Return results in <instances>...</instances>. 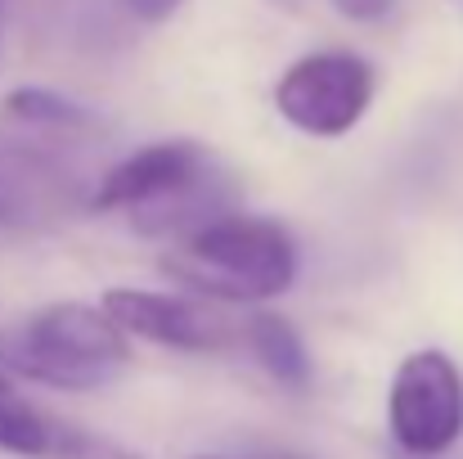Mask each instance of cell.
<instances>
[{
    "mask_svg": "<svg viewBox=\"0 0 463 459\" xmlns=\"http://www.w3.org/2000/svg\"><path fill=\"white\" fill-rule=\"evenodd\" d=\"M333 5L351 23H378V18H387L396 9V0H333Z\"/></svg>",
    "mask_w": 463,
    "mask_h": 459,
    "instance_id": "30bf717a",
    "label": "cell"
},
{
    "mask_svg": "<svg viewBox=\"0 0 463 459\" xmlns=\"http://www.w3.org/2000/svg\"><path fill=\"white\" fill-rule=\"evenodd\" d=\"M243 351L257 356V365L288 392H307L310 383V356L302 333L284 320V315H270V311H257L248 315L243 324Z\"/></svg>",
    "mask_w": 463,
    "mask_h": 459,
    "instance_id": "52a82bcc",
    "label": "cell"
},
{
    "mask_svg": "<svg viewBox=\"0 0 463 459\" xmlns=\"http://www.w3.org/2000/svg\"><path fill=\"white\" fill-rule=\"evenodd\" d=\"M77 446V433L68 424H54L41 406L0 392V451L18 459H68Z\"/></svg>",
    "mask_w": 463,
    "mask_h": 459,
    "instance_id": "ba28073f",
    "label": "cell"
},
{
    "mask_svg": "<svg viewBox=\"0 0 463 459\" xmlns=\"http://www.w3.org/2000/svg\"><path fill=\"white\" fill-rule=\"evenodd\" d=\"M198 459H221V455H198Z\"/></svg>",
    "mask_w": 463,
    "mask_h": 459,
    "instance_id": "5bb4252c",
    "label": "cell"
},
{
    "mask_svg": "<svg viewBox=\"0 0 463 459\" xmlns=\"http://www.w3.org/2000/svg\"><path fill=\"white\" fill-rule=\"evenodd\" d=\"M180 0H127V9L136 14V18H145V23H162V18H171V9H175Z\"/></svg>",
    "mask_w": 463,
    "mask_h": 459,
    "instance_id": "8fae6325",
    "label": "cell"
},
{
    "mask_svg": "<svg viewBox=\"0 0 463 459\" xmlns=\"http://www.w3.org/2000/svg\"><path fill=\"white\" fill-rule=\"evenodd\" d=\"M0 392H9V374H0Z\"/></svg>",
    "mask_w": 463,
    "mask_h": 459,
    "instance_id": "4fadbf2b",
    "label": "cell"
},
{
    "mask_svg": "<svg viewBox=\"0 0 463 459\" xmlns=\"http://www.w3.org/2000/svg\"><path fill=\"white\" fill-rule=\"evenodd\" d=\"M131 365V338L90 302H50L0 333V374L59 392H99Z\"/></svg>",
    "mask_w": 463,
    "mask_h": 459,
    "instance_id": "7a4b0ae2",
    "label": "cell"
},
{
    "mask_svg": "<svg viewBox=\"0 0 463 459\" xmlns=\"http://www.w3.org/2000/svg\"><path fill=\"white\" fill-rule=\"evenodd\" d=\"M378 91L373 63L351 50H315L284 68L275 81V109L288 127L315 140H337L360 127Z\"/></svg>",
    "mask_w": 463,
    "mask_h": 459,
    "instance_id": "277c9868",
    "label": "cell"
},
{
    "mask_svg": "<svg viewBox=\"0 0 463 459\" xmlns=\"http://www.w3.org/2000/svg\"><path fill=\"white\" fill-rule=\"evenodd\" d=\"M387 428L401 451L419 459L446 455L463 437V369L441 351H410L387 392Z\"/></svg>",
    "mask_w": 463,
    "mask_h": 459,
    "instance_id": "5b68a950",
    "label": "cell"
},
{
    "mask_svg": "<svg viewBox=\"0 0 463 459\" xmlns=\"http://www.w3.org/2000/svg\"><path fill=\"white\" fill-rule=\"evenodd\" d=\"M207 185L212 162L194 140H157L109 167L90 194V207L131 212L145 234H189L194 225H203L194 207L207 194Z\"/></svg>",
    "mask_w": 463,
    "mask_h": 459,
    "instance_id": "3957f363",
    "label": "cell"
},
{
    "mask_svg": "<svg viewBox=\"0 0 463 459\" xmlns=\"http://www.w3.org/2000/svg\"><path fill=\"white\" fill-rule=\"evenodd\" d=\"M157 266L194 298L221 306H257L293 289L298 244L270 216L221 212L180 234Z\"/></svg>",
    "mask_w": 463,
    "mask_h": 459,
    "instance_id": "6da1fadb",
    "label": "cell"
},
{
    "mask_svg": "<svg viewBox=\"0 0 463 459\" xmlns=\"http://www.w3.org/2000/svg\"><path fill=\"white\" fill-rule=\"evenodd\" d=\"M14 221H23V203H18L14 194H5V189H0V230H5V225H14Z\"/></svg>",
    "mask_w": 463,
    "mask_h": 459,
    "instance_id": "7c38bea8",
    "label": "cell"
},
{
    "mask_svg": "<svg viewBox=\"0 0 463 459\" xmlns=\"http://www.w3.org/2000/svg\"><path fill=\"white\" fill-rule=\"evenodd\" d=\"M104 315L140 342H154L166 351H234L243 347V324L248 315H234L230 306L194 298V293H154V289H109Z\"/></svg>",
    "mask_w": 463,
    "mask_h": 459,
    "instance_id": "8992f818",
    "label": "cell"
},
{
    "mask_svg": "<svg viewBox=\"0 0 463 459\" xmlns=\"http://www.w3.org/2000/svg\"><path fill=\"white\" fill-rule=\"evenodd\" d=\"M5 113L18 118V122H32V127H63V131L90 122L86 109H77L72 100H63V95H54V91H41V86L14 91V95L5 100Z\"/></svg>",
    "mask_w": 463,
    "mask_h": 459,
    "instance_id": "9c48e42d",
    "label": "cell"
}]
</instances>
